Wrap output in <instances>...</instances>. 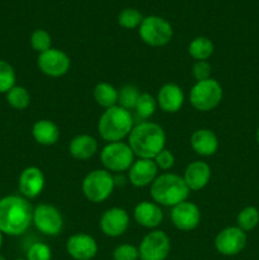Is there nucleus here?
Listing matches in <instances>:
<instances>
[{
    "mask_svg": "<svg viewBox=\"0 0 259 260\" xmlns=\"http://www.w3.org/2000/svg\"><path fill=\"white\" fill-rule=\"evenodd\" d=\"M140 98V91L139 89L135 85H124L118 91V103L117 106L122 107V108L127 109H135L136 107L137 101Z\"/></svg>",
    "mask_w": 259,
    "mask_h": 260,
    "instance_id": "nucleus-29",
    "label": "nucleus"
},
{
    "mask_svg": "<svg viewBox=\"0 0 259 260\" xmlns=\"http://www.w3.org/2000/svg\"><path fill=\"white\" fill-rule=\"evenodd\" d=\"M189 192L184 179L173 173H165L156 177L150 188V194L154 202L167 207H174L187 201Z\"/></svg>",
    "mask_w": 259,
    "mask_h": 260,
    "instance_id": "nucleus-3",
    "label": "nucleus"
},
{
    "mask_svg": "<svg viewBox=\"0 0 259 260\" xmlns=\"http://www.w3.org/2000/svg\"><path fill=\"white\" fill-rule=\"evenodd\" d=\"M213 43L207 37H196L188 46V52L190 57L197 61H207L213 53Z\"/></svg>",
    "mask_w": 259,
    "mask_h": 260,
    "instance_id": "nucleus-25",
    "label": "nucleus"
},
{
    "mask_svg": "<svg viewBox=\"0 0 259 260\" xmlns=\"http://www.w3.org/2000/svg\"><path fill=\"white\" fill-rule=\"evenodd\" d=\"M0 260H7V259H5L3 255H0Z\"/></svg>",
    "mask_w": 259,
    "mask_h": 260,
    "instance_id": "nucleus-39",
    "label": "nucleus"
},
{
    "mask_svg": "<svg viewBox=\"0 0 259 260\" xmlns=\"http://www.w3.org/2000/svg\"><path fill=\"white\" fill-rule=\"evenodd\" d=\"M144 18L142 14L137 9L134 8H127L123 9L118 15V23L121 27L126 28V29H134V28L140 27Z\"/></svg>",
    "mask_w": 259,
    "mask_h": 260,
    "instance_id": "nucleus-30",
    "label": "nucleus"
},
{
    "mask_svg": "<svg viewBox=\"0 0 259 260\" xmlns=\"http://www.w3.org/2000/svg\"><path fill=\"white\" fill-rule=\"evenodd\" d=\"M192 149L201 156H211L218 149L217 136L208 128H200L190 136Z\"/></svg>",
    "mask_w": 259,
    "mask_h": 260,
    "instance_id": "nucleus-21",
    "label": "nucleus"
},
{
    "mask_svg": "<svg viewBox=\"0 0 259 260\" xmlns=\"http://www.w3.org/2000/svg\"><path fill=\"white\" fill-rule=\"evenodd\" d=\"M19 190L25 198L38 197L42 193L45 187V175L40 168L28 167L20 173L19 180H18Z\"/></svg>",
    "mask_w": 259,
    "mask_h": 260,
    "instance_id": "nucleus-16",
    "label": "nucleus"
},
{
    "mask_svg": "<svg viewBox=\"0 0 259 260\" xmlns=\"http://www.w3.org/2000/svg\"><path fill=\"white\" fill-rule=\"evenodd\" d=\"M114 260H139V248L130 244H122L113 250Z\"/></svg>",
    "mask_w": 259,
    "mask_h": 260,
    "instance_id": "nucleus-34",
    "label": "nucleus"
},
{
    "mask_svg": "<svg viewBox=\"0 0 259 260\" xmlns=\"http://www.w3.org/2000/svg\"><path fill=\"white\" fill-rule=\"evenodd\" d=\"M170 218H172L173 225L178 230L190 231L195 230L200 225L201 211L197 205L184 201L173 207L172 212H170Z\"/></svg>",
    "mask_w": 259,
    "mask_h": 260,
    "instance_id": "nucleus-13",
    "label": "nucleus"
},
{
    "mask_svg": "<svg viewBox=\"0 0 259 260\" xmlns=\"http://www.w3.org/2000/svg\"><path fill=\"white\" fill-rule=\"evenodd\" d=\"M157 169L155 161L152 159H139L134 161L128 172V179L132 185L137 188L146 187L151 184L157 174Z\"/></svg>",
    "mask_w": 259,
    "mask_h": 260,
    "instance_id": "nucleus-17",
    "label": "nucleus"
},
{
    "mask_svg": "<svg viewBox=\"0 0 259 260\" xmlns=\"http://www.w3.org/2000/svg\"><path fill=\"white\" fill-rule=\"evenodd\" d=\"M98 150V142L90 135H79L74 137L69 145V152L76 160H88L95 155Z\"/></svg>",
    "mask_w": 259,
    "mask_h": 260,
    "instance_id": "nucleus-22",
    "label": "nucleus"
},
{
    "mask_svg": "<svg viewBox=\"0 0 259 260\" xmlns=\"http://www.w3.org/2000/svg\"><path fill=\"white\" fill-rule=\"evenodd\" d=\"M246 245V235L238 226H230L216 235L215 248L220 254L233 256L241 253Z\"/></svg>",
    "mask_w": 259,
    "mask_h": 260,
    "instance_id": "nucleus-12",
    "label": "nucleus"
},
{
    "mask_svg": "<svg viewBox=\"0 0 259 260\" xmlns=\"http://www.w3.org/2000/svg\"><path fill=\"white\" fill-rule=\"evenodd\" d=\"M165 132L154 122H140L128 135V146L139 159H152L165 149Z\"/></svg>",
    "mask_w": 259,
    "mask_h": 260,
    "instance_id": "nucleus-2",
    "label": "nucleus"
},
{
    "mask_svg": "<svg viewBox=\"0 0 259 260\" xmlns=\"http://www.w3.org/2000/svg\"><path fill=\"white\" fill-rule=\"evenodd\" d=\"M169 253L170 239L161 230H154L145 235L139 246L141 260H165Z\"/></svg>",
    "mask_w": 259,
    "mask_h": 260,
    "instance_id": "nucleus-9",
    "label": "nucleus"
},
{
    "mask_svg": "<svg viewBox=\"0 0 259 260\" xmlns=\"http://www.w3.org/2000/svg\"><path fill=\"white\" fill-rule=\"evenodd\" d=\"M40 70L51 78H60L70 70V57L63 51L52 48L40 53L37 60Z\"/></svg>",
    "mask_w": 259,
    "mask_h": 260,
    "instance_id": "nucleus-11",
    "label": "nucleus"
},
{
    "mask_svg": "<svg viewBox=\"0 0 259 260\" xmlns=\"http://www.w3.org/2000/svg\"><path fill=\"white\" fill-rule=\"evenodd\" d=\"M185 184L189 190H201L208 184L211 179V168L205 161H193L184 172Z\"/></svg>",
    "mask_w": 259,
    "mask_h": 260,
    "instance_id": "nucleus-20",
    "label": "nucleus"
},
{
    "mask_svg": "<svg viewBox=\"0 0 259 260\" xmlns=\"http://www.w3.org/2000/svg\"><path fill=\"white\" fill-rule=\"evenodd\" d=\"M114 185V178L108 170L96 169L86 174L81 184V189L86 200L93 203H101L109 198Z\"/></svg>",
    "mask_w": 259,
    "mask_h": 260,
    "instance_id": "nucleus-6",
    "label": "nucleus"
},
{
    "mask_svg": "<svg viewBox=\"0 0 259 260\" xmlns=\"http://www.w3.org/2000/svg\"><path fill=\"white\" fill-rule=\"evenodd\" d=\"M236 222H238V228L241 229L244 233L253 230L259 223V211L253 206L245 207L239 212Z\"/></svg>",
    "mask_w": 259,
    "mask_h": 260,
    "instance_id": "nucleus-27",
    "label": "nucleus"
},
{
    "mask_svg": "<svg viewBox=\"0 0 259 260\" xmlns=\"http://www.w3.org/2000/svg\"><path fill=\"white\" fill-rule=\"evenodd\" d=\"M128 213L126 212V210L119 207L107 210L102 215L101 222H99L102 233L109 238H118V236L123 235L128 229Z\"/></svg>",
    "mask_w": 259,
    "mask_h": 260,
    "instance_id": "nucleus-14",
    "label": "nucleus"
},
{
    "mask_svg": "<svg viewBox=\"0 0 259 260\" xmlns=\"http://www.w3.org/2000/svg\"><path fill=\"white\" fill-rule=\"evenodd\" d=\"M7 102L15 109H25L30 103V95L24 86L15 85L7 93Z\"/></svg>",
    "mask_w": 259,
    "mask_h": 260,
    "instance_id": "nucleus-26",
    "label": "nucleus"
},
{
    "mask_svg": "<svg viewBox=\"0 0 259 260\" xmlns=\"http://www.w3.org/2000/svg\"><path fill=\"white\" fill-rule=\"evenodd\" d=\"M134 217L136 222L142 228L155 229L163 222L164 215H163V211L159 205H156L155 202L144 201L135 207Z\"/></svg>",
    "mask_w": 259,
    "mask_h": 260,
    "instance_id": "nucleus-19",
    "label": "nucleus"
},
{
    "mask_svg": "<svg viewBox=\"0 0 259 260\" xmlns=\"http://www.w3.org/2000/svg\"><path fill=\"white\" fill-rule=\"evenodd\" d=\"M256 141H258V144H259V127H258V129H256Z\"/></svg>",
    "mask_w": 259,
    "mask_h": 260,
    "instance_id": "nucleus-38",
    "label": "nucleus"
},
{
    "mask_svg": "<svg viewBox=\"0 0 259 260\" xmlns=\"http://www.w3.org/2000/svg\"><path fill=\"white\" fill-rule=\"evenodd\" d=\"M30 46L37 52H45L51 48V36L45 29H36L30 36Z\"/></svg>",
    "mask_w": 259,
    "mask_h": 260,
    "instance_id": "nucleus-32",
    "label": "nucleus"
},
{
    "mask_svg": "<svg viewBox=\"0 0 259 260\" xmlns=\"http://www.w3.org/2000/svg\"><path fill=\"white\" fill-rule=\"evenodd\" d=\"M33 222L32 205L25 198L7 196L0 200V233L19 236Z\"/></svg>",
    "mask_w": 259,
    "mask_h": 260,
    "instance_id": "nucleus-1",
    "label": "nucleus"
},
{
    "mask_svg": "<svg viewBox=\"0 0 259 260\" xmlns=\"http://www.w3.org/2000/svg\"><path fill=\"white\" fill-rule=\"evenodd\" d=\"M211 65L208 61H196L193 65V76L197 81H203L210 79L211 76Z\"/></svg>",
    "mask_w": 259,
    "mask_h": 260,
    "instance_id": "nucleus-36",
    "label": "nucleus"
},
{
    "mask_svg": "<svg viewBox=\"0 0 259 260\" xmlns=\"http://www.w3.org/2000/svg\"><path fill=\"white\" fill-rule=\"evenodd\" d=\"M66 251L75 260H91L98 253V244L88 234H74L66 243Z\"/></svg>",
    "mask_w": 259,
    "mask_h": 260,
    "instance_id": "nucleus-15",
    "label": "nucleus"
},
{
    "mask_svg": "<svg viewBox=\"0 0 259 260\" xmlns=\"http://www.w3.org/2000/svg\"><path fill=\"white\" fill-rule=\"evenodd\" d=\"M222 88L215 79L197 81L189 93V102L200 112H210L222 101Z\"/></svg>",
    "mask_w": 259,
    "mask_h": 260,
    "instance_id": "nucleus-5",
    "label": "nucleus"
},
{
    "mask_svg": "<svg viewBox=\"0 0 259 260\" xmlns=\"http://www.w3.org/2000/svg\"><path fill=\"white\" fill-rule=\"evenodd\" d=\"M33 223L40 233L56 236L62 231L63 220L56 207L51 205H38L33 210Z\"/></svg>",
    "mask_w": 259,
    "mask_h": 260,
    "instance_id": "nucleus-10",
    "label": "nucleus"
},
{
    "mask_svg": "<svg viewBox=\"0 0 259 260\" xmlns=\"http://www.w3.org/2000/svg\"><path fill=\"white\" fill-rule=\"evenodd\" d=\"M2 246H3V234L0 233V249H2Z\"/></svg>",
    "mask_w": 259,
    "mask_h": 260,
    "instance_id": "nucleus-37",
    "label": "nucleus"
},
{
    "mask_svg": "<svg viewBox=\"0 0 259 260\" xmlns=\"http://www.w3.org/2000/svg\"><path fill=\"white\" fill-rule=\"evenodd\" d=\"M134 128V119L127 109L119 106L106 109L98 122V132L108 142L122 141Z\"/></svg>",
    "mask_w": 259,
    "mask_h": 260,
    "instance_id": "nucleus-4",
    "label": "nucleus"
},
{
    "mask_svg": "<svg viewBox=\"0 0 259 260\" xmlns=\"http://www.w3.org/2000/svg\"><path fill=\"white\" fill-rule=\"evenodd\" d=\"M154 161L156 164L157 168L163 170H169L170 168H173L174 165L175 159H174V155L169 151V150L164 149L154 157Z\"/></svg>",
    "mask_w": 259,
    "mask_h": 260,
    "instance_id": "nucleus-35",
    "label": "nucleus"
},
{
    "mask_svg": "<svg viewBox=\"0 0 259 260\" xmlns=\"http://www.w3.org/2000/svg\"><path fill=\"white\" fill-rule=\"evenodd\" d=\"M139 28L141 40L151 47H161L168 45L173 37V28L170 23L156 15L144 18Z\"/></svg>",
    "mask_w": 259,
    "mask_h": 260,
    "instance_id": "nucleus-7",
    "label": "nucleus"
},
{
    "mask_svg": "<svg viewBox=\"0 0 259 260\" xmlns=\"http://www.w3.org/2000/svg\"><path fill=\"white\" fill-rule=\"evenodd\" d=\"M15 86V71L10 63L0 60V93H8Z\"/></svg>",
    "mask_w": 259,
    "mask_h": 260,
    "instance_id": "nucleus-31",
    "label": "nucleus"
},
{
    "mask_svg": "<svg viewBox=\"0 0 259 260\" xmlns=\"http://www.w3.org/2000/svg\"><path fill=\"white\" fill-rule=\"evenodd\" d=\"M135 154L128 146L122 141L109 142L101 152L102 164L108 172L121 173L128 170L135 161Z\"/></svg>",
    "mask_w": 259,
    "mask_h": 260,
    "instance_id": "nucleus-8",
    "label": "nucleus"
},
{
    "mask_svg": "<svg viewBox=\"0 0 259 260\" xmlns=\"http://www.w3.org/2000/svg\"><path fill=\"white\" fill-rule=\"evenodd\" d=\"M51 248L45 243H35L27 251V260H51Z\"/></svg>",
    "mask_w": 259,
    "mask_h": 260,
    "instance_id": "nucleus-33",
    "label": "nucleus"
},
{
    "mask_svg": "<svg viewBox=\"0 0 259 260\" xmlns=\"http://www.w3.org/2000/svg\"><path fill=\"white\" fill-rule=\"evenodd\" d=\"M156 103L165 113H175L180 111L184 103V94L177 84L168 83L160 88L156 96Z\"/></svg>",
    "mask_w": 259,
    "mask_h": 260,
    "instance_id": "nucleus-18",
    "label": "nucleus"
},
{
    "mask_svg": "<svg viewBox=\"0 0 259 260\" xmlns=\"http://www.w3.org/2000/svg\"><path fill=\"white\" fill-rule=\"evenodd\" d=\"M156 107V99L151 94L142 93L140 94V98L137 101L136 107H135V111H136L137 117H140L141 119H147L155 113Z\"/></svg>",
    "mask_w": 259,
    "mask_h": 260,
    "instance_id": "nucleus-28",
    "label": "nucleus"
},
{
    "mask_svg": "<svg viewBox=\"0 0 259 260\" xmlns=\"http://www.w3.org/2000/svg\"><path fill=\"white\" fill-rule=\"evenodd\" d=\"M94 101L103 108L108 109L118 103V90L109 83H99L94 88Z\"/></svg>",
    "mask_w": 259,
    "mask_h": 260,
    "instance_id": "nucleus-24",
    "label": "nucleus"
},
{
    "mask_svg": "<svg viewBox=\"0 0 259 260\" xmlns=\"http://www.w3.org/2000/svg\"><path fill=\"white\" fill-rule=\"evenodd\" d=\"M15 260H27V259H15Z\"/></svg>",
    "mask_w": 259,
    "mask_h": 260,
    "instance_id": "nucleus-40",
    "label": "nucleus"
},
{
    "mask_svg": "<svg viewBox=\"0 0 259 260\" xmlns=\"http://www.w3.org/2000/svg\"><path fill=\"white\" fill-rule=\"evenodd\" d=\"M32 135L36 142H38L40 145L51 146V145H55L58 141L60 129L52 121L41 119V121H37L33 124Z\"/></svg>",
    "mask_w": 259,
    "mask_h": 260,
    "instance_id": "nucleus-23",
    "label": "nucleus"
}]
</instances>
